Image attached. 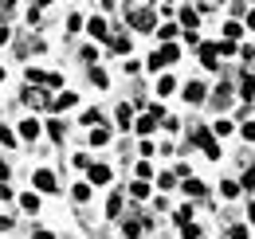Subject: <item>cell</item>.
<instances>
[{
    "mask_svg": "<svg viewBox=\"0 0 255 239\" xmlns=\"http://www.w3.org/2000/svg\"><path fill=\"white\" fill-rule=\"evenodd\" d=\"M126 20L133 31H153L157 28V12L153 8H141V4H133V8H126Z\"/></svg>",
    "mask_w": 255,
    "mask_h": 239,
    "instance_id": "obj_1",
    "label": "cell"
},
{
    "mask_svg": "<svg viewBox=\"0 0 255 239\" xmlns=\"http://www.w3.org/2000/svg\"><path fill=\"white\" fill-rule=\"evenodd\" d=\"M177 59H181V47H177V43H165V47H157V51L149 55V71H161V67H173Z\"/></svg>",
    "mask_w": 255,
    "mask_h": 239,
    "instance_id": "obj_2",
    "label": "cell"
},
{
    "mask_svg": "<svg viewBox=\"0 0 255 239\" xmlns=\"http://www.w3.org/2000/svg\"><path fill=\"white\" fill-rule=\"evenodd\" d=\"M192 145H200V149L208 153L212 161L220 157V145H216V137H212V129H200V125H196V129H192Z\"/></svg>",
    "mask_w": 255,
    "mask_h": 239,
    "instance_id": "obj_3",
    "label": "cell"
},
{
    "mask_svg": "<svg viewBox=\"0 0 255 239\" xmlns=\"http://www.w3.org/2000/svg\"><path fill=\"white\" fill-rule=\"evenodd\" d=\"M28 83H35V87H59V83H63V75H55V71H35V67H28Z\"/></svg>",
    "mask_w": 255,
    "mask_h": 239,
    "instance_id": "obj_4",
    "label": "cell"
},
{
    "mask_svg": "<svg viewBox=\"0 0 255 239\" xmlns=\"http://www.w3.org/2000/svg\"><path fill=\"white\" fill-rule=\"evenodd\" d=\"M32 184L39 188V192H55V188H59V184H55V173H51V169H35V173H32Z\"/></svg>",
    "mask_w": 255,
    "mask_h": 239,
    "instance_id": "obj_5",
    "label": "cell"
},
{
    "mask_svg": "<svg viewBox=\"0 0 255 239\" xmlns=\"http://www.w3.org/2000/svg\"><path fill=\"white\" fill-rule=\"evenodd\" d=\"M20 137H24V141H35V137H39V118H24L20 121Z\"/></svg>",
    "mask_w": 255,
    "mask_h": 239,
    "instance_id": "obj_6",
    "label": "cell"
},
{
    "mask_svg": "<svg viewBox=\"0 0 255 239\" xmlns=\"http://www.w3.org/2000/svg\"><path fill=\"white\" fill-rule=\"evenodd\" d=\"M216 55H220V47H216V43H200V63H204V67H216Z\"/></svg>",
    "mask_w": 255,
    "mask_h": 239,
    "instance_id": "obj_7",
    "label": "cell"
},
{
    "mask_svg": "<svg viewBox=\"0 0 255 239\" xmlns=\"http://www.w3.org/2000/svg\"><path fill=\"white\" fill-rule=\"evenodd\" d=\"M181 188H185V196H192V200H200V196L208 192V188H204V180H196V177H189Z\"/></svg>",
    "mask_w": 255,
    "mask_h": 239,
    "instance_id": "obj_8",
    "label": "cell"
},
{
    "mask_svg": "<svg viewBox=\"0 0 255 239\" xmlns=\"http://www.w3.org/2000/svg\"><path fill=\"white\" fill-rule=\"evenodd\" d=\"M75 102H79V94H75V90H67V94H55V98H51V106H55V110H71Z\"/></svg>",
    "mask_w": 255,
    "mask_h": 239,
    "instance_id": "obj_9",
    "label": "cell"
},
{
    "mask_svg": "<svg viewBox=\"0 0 255 239\" xmlns=\"http://www.w3.org/2000/svg\"><path fill=\"white\" fill-rule=\"evenodd\" d=\"M133 129H137L141 137H149V133L157 129V118H153V114H145V118H137V121H133Z\"/></svg>",
    "mask_w": 255,
    "mask_h": 239,
    "instance_id": "obj_10",
    "label": "cell"
},
{
    "mask_svg": "<svg viewBox=\"0 0 255 239\" xmlns=\"http://www.w3.org/2000/svg\"><path fill=\"white\" fill-rule=\"evenodd\" d=\"M185 98H189V102H204V98H208L204 83H189V87H185Z\"/></svg>",
    "mask_w": 255,
    "mask_h": 239,
    "instance_id": "obj_11",
    "label": "cell"
},
{
    "mask_svg": "<svg viewBox=\"0 0 255 239\" xmlns=\"http://www.w3.org/2000/svg\"><path fill=\"white\" fill-rule=\"evenodd\" d=\"M87 31H91L95 39H110V24H106V20H91V24H87Z\"/></svg>",
    "mask_w": 255,
    "mask_h": 239,
    "instance_id": "obj_12",
    "label": "cell"
},
{
    "mask_svg": "<svg viewBox=\"0 0 255 239\" xmlns=\"http://www.w3.org/2000/svg\"><path fill=\"white\" fill-rule=\"evenodd\" d=\"M106 216H110V220H122V192H114V196L106 200Z\"/></svg>",
    "mask_w": 255,
    "mask_h": 239,
    "instance_id": "obj_13",
    "label": "cell"
},
{
    "mask_svg": "<svg viewBox=\"0 0 255 239\" xmlns=\"http://www.w3.org/2000/svg\"><path fill=\"white\" fill-rule=\"evenodd\" d=\"M129 196L133 200H149V180H133L129 184Z\"/></svg>",
    "mask_w": 255,
    "mask_h": 239,
    "instance_id": "obj_14",
    "label": "cell"
},
{
    "mask_svg": "<svg viewBox=\"0 0 255 239\" xmlns=\"http://www.w3.org/2000/svg\"><path fill=\"white\" fill-rule=\"evenodd\" d=\"M177 31H181L177 24H157V39H161V43H173V39H177Z\"/></svg>",
    "mask_w": 255,
    "mask_h": 239,
    "instance_id": "obj_15",
    "label": "cell"
},
{
    "mask_svg": "<svg viewBox=\"0 0 255 239\" xmlns=\"http://www.w3.org/2000/svg\"><path fill=\"white\" fill-rule=\"evenodd\" d=\"M87 173H91V184H106V180H110V169H106V165H91Z\"/></svg>",
    "mask_w": 255,
    "mask_h": 239,
    "instance_id": "obj_16",
    "label": "cell"
},
{
    "mask_svg": "<svg viewBox=\"0 0 255 239\" xmlns=\"http://www.w3.org/2000/svg\"><path fill=\"white\" fill-rule=\"evenodd\" d=\"M110 51L126 55V51H129V35H122V31H118V35H110Z\"/></svg>",
    "mask_w": 255,
    "mask_h": 239,
    "instance_id": "obj_17",
    "label": "cell"
},
{
    "mask_svg": "<svg viewBox=\"0 0 255 239\" xmlns=\"http://www.w3.org/2000/svg\"><path fill=\"white\" fill-rule=\"evenodd\" d=\"M71 200H75V204H87V200H91V184H75V188H71Z\"/></svg>",
    "mask_w": 255,
    "mask_h": 239,
    "instance_id": "obj_18",
    "label": "cell"
},
{
    "mask_svg": "<svg viewBox=\"0 0 255 239\" xmlns=\"http://www.w3.org/2000/svg\"><path fill=\"white\" fill-rule=\"evenodd\" d=\"M118 125H122V129H129V125H133V106H126V102L118 106Z\"/></svg>",
    "mask_w": 255,
    "mask_h": 239,
    "instance_id": "obj_19",
    "label": "cell"
},
{
    "mask_svg": "<svg viewBox=\"0 0 255 239\" xmlns=\"http://www.w3.org/2000/svg\"><path fill=\"white\" fill-rule=\"evenodd\" d=\"M20 208L24 212H39V196H35V192H24V196H20Z\"/></svg>",
    "mask_w": 255,
    "mask_h": 239,
    "instance_id": "obj_20",
    "label": "cell"
},
{
    "mask_svg": "<svg viewBox=\"0 0 255 239\" xmlns=\"http://www.w3.org/2000/svg\"><path fill=\"white\" fill-rule=\"evenodd\" d=\"M122 236H126V239H141V220H126Z\"/></svg>",
    "mask_w": 255,
    "mask_h": 239,
    "instance_id": "obj_21",
    "label": "cell"
},
{
    "mask_svg": "<svg viewBox=\"0 0 255 239\" xmlns=\"http://www.w3.org/2000/svg\"><path fill=\"white\" fill-rule=\"evenodd\" d=\"M83 125H87V129H98V125H102V114H98V110H83Z\"/></svg>",
    "mask_w": 255,
    "mask_h": 239,
    "instance_id": "obj_22",
    "label": "cell"
},
{
    "mask_svg": "<svg viewBox=\"0 0 255 239\" xmlns=\"http://www.w3.org/2000/svg\"><path fill=\"white\" fill-rule=\"evenodd\" d=\"M24 98H28V102H32V106H51V98H47V94H43V90H28V94H24Z\"/></svg>",
    "mask_w": 255,
    "mask_h": 239,
    "instance_id": "obj_23",
    "label": "cell"
},
{
    "mask_svg": "<svg viewBox=\"0 0 255 239\" xmlns=\"http://www.w3.org/2000/svg\"><path fill=\"white\" fill-rule=\"evenodd\" d=\"M106 141H110V129H106V125L91 129V145H106Z\"/></svg>",
    "mask_w": 255,
    "mask_h": 239,
    "instance_id": "obj_24",
    "label": "cell"
},
{
    "mask_svg": "<svg viewBox=\"0 0 255 239\" xmlns=\"http://www.w3.org/2000/svg\"><path fill=\"white\" fill-rule=\"evenodd\" d=\"M224 35H228V43H232V39H240V35H244V24L228 20V24H224Z\"/></svg>",
    "mask_w": 255,
    "mask_h": 239,
    "instance_id": "obj_25",
    "label": "cell"
},
{
    "mask_svg": "<svg viewBox=\"0 0 255 239\" xmlns=\"http://www.w3.org/2000/svg\"><path fill=\"white\" fill-rule=\"evenodd\" d=\"M173 90H177V83H173L169 75H165V79H157V98H165V94H173Z\"/></svg>",
    "mask_w": 255,
    "mask_h": 239,
    "instance_id": "obj_26",
    "label": "cell"
},
{
    "mask_svg": "<svg viewBox=\"0 0 255 239\" xmlns=\"http://www.w3.org/2000/svg\"><path fill=\"white\" fill-rule=\"evenodd\" d=\"M47 133H51V141H63L67 125H63V121H47Z\"/></svg>",
    "mask_w": 255,
    "mask_h": 239,
    "instance_id": "obj_27",
    "label": "cell"
},
{
    "mask_svg": "<svg viewBox=\"0 0 255 239\" xmlns=\"http://www.w3.org/2000/svg\"><path fill=\"white\" fill-rule=\"evenodd\" d=\"M196 16H200V12H196V8H181V20H185V28H196Z\"/></svg>",
    "mask_w": 255,
    "mask_h": 239,
    "instance_id": "obj_28",
    "label": "cell"
},
{
    "mask_svg": "<svg viewBox=\"0 0 255 239\" xmlns=\"http://www.w3.org/2000/svg\"><path fill=\"white\" fill-rule=\"evenodd\" d=\"M91 83H95L98 90H106V83H110V79H106V71H98V67H91Z\"/></svg>",
    "mask_w": 255,
    "mask_h": 239,
    "instance_id": "obj_29",
    "label": "cell"
},
{
    "mask_svg": "<svg viewBox=\"0 0 255 239\" xmlns=\"http://www.w3.org/2000/svg\"><path fill=\"white\" fill-rule=\"evenodd\" d=\"M220 192L228 196V200H232V196H240V180H224V184H220Z\"/></svg>",
    "mask_w": 255,
    "mask_h": 239,
    "instance_id": "obj_30",
    "label": "cell"
},
{
    "mask_svg": "<svg viewBox=\"0 0 255 239\" xmlns=\"http://www.w3.org/2000/svg\"><path fill=\"white\" fill-rule=\"evenodd\" d=\"M212 133H220V137H224V133H232V121H228V118H216V121H212Z\"/></svg>",
    "mask_w": 255,
    "mask_h": 239,
    "instance_id": "obj_31",
    "label": "cell"
},
{
    "mask_svg": "<svg viewBox=\"0 0 255 239\" xmlns=\"http://www.w3.org/2000/svg\"><path fill=\"white\" fill-rule=\"evenodd\" d=\"M0 145H8V149H12V145H16V133H12V129H8V125H0Z\"/></svg>",
    "mask_w": 255,
    "mask_h": 239,
    "instance_id": "obj_32",
    "label": "cell"
},
{
    "mask_svg": "<svg viewBox=\"0 0 255 239\" xmlns=\"http://www.w3.org/2000/svg\"><path fill=\"white\" fill-rule=\"evenodd\" d=\"M240 184H244L248 192H252V188H255V165H248V169H244V180H240Z\"/></svg>",
    "mask_w": 255,
    "mask_h": 239,
    "instance_id": "obj_33",
    "label": "cell"
},
{
    "mask_svg": "<svg viewBox=\"0 0 255 239\" xmlns=\"http://www.w3.org/2000/svg\"><path fill=\"white\" fill-rule=\"evenodd\" d=\"M240 94L252 102V98H255V79H244V90H240Z\"/></svg>",
    "mask_w": 255,
    "mask_h": 239,
    "instance_id": "obj_34",
    "label": "cell"
},
{
    "mask_svg": "<svg viewBox=\"0 0 255 239\" xmlns=\"http://www.w3.org/2000/svg\"><path fill=\"white\" fill-rule=\"evenodd\" d=\"M157 188H177V177H173V173H165V177H157Z\"/></svg>",
    "mask_w": 255,
    "mask_h": 239,
    "instance_id": "obj_35",
    "label": "cell"
},
{
    "mask_svg": "<svg viewBox=\"0 0 255 239\" xmlns=\"http://www.w3.org/2000/svg\"><path fill=\"white\" fill-rule=\"evenodd\" d=\"M240 133H244L248 141H255V121H244V125H240Z\"/></svg>",
    "mask_w": 255,
    "mask_h": 239,
    "instance_id": "obj_36",
    "label": "cell"
},
{
    "mask_svg": "<svg viewBox=\"0 0 255 239\" xmlns=\"http://www.w3.org/2000/svg\"><path fill=\"white\" fill-rule=\"evenodd\" d=\"M75 169H91V157L87 153H75Z\"/></svg>",
    "mask_w": 255,
    "mask_h": 239,
    "instance_id": "obj_37",
    "label": "cell"
},
{
    "mask_svg": "<svg viewBox=\"0 0 255 239\" xmlns=\"http://www.w3.org/2000/svg\"><path fill=\"white\" fill-rule=\"evenodd\" d=\"M228 236H232V239H248V228H244V224H236V228H232Z\"/></svg>",
    "mask_w": 255,
    "mask_h": 239,
    "instance_id": "obj_38",
    "label": "cell"
},
{
    "mask_svg": "<svg viewBox=\"0 0 255 239\" xmlns=\"http://www.w3.org/2000/svg\"><path fill=\"white\" fill-rule=\"evenodd\" d=\"M181 236H185V239H200V232H196L192 224H185V228H181Z\"/></svg>",
    "mask_w": 255,
    "mask_h": 239,
    "instance_id": "obj_39",
    "label": "cell"
},
{
    "mask_svg": "<svg viewBox=\"0 0 255 239\" xmlns=\"http://www.w3.org/2000/svg\"><path fill=\"white\" fill-rule=\"evenodd\" d=\"M8 39H12V31H8V28H4V24H0V47H4Z\"/></svg>",
    "mask_w": 255,
    "mask_h": 239,
    "instance_id": "obj_40",
    "label": "cell"
},
{
    "mask_svg": "<svg viewBox=\"0 0 255 239\" xmlns=\"http://www.w3.org/2000/svg\"><path fill=\"white\" fill-rule=\"evenodd\" d=\"M32 239H55V232H47V228H43V232H35Z\"/></svg>",
    "mask_w": 255,
    "mask_h": 239,
    "instance_id": "obj_41",
    "label": "cell"
},
{
    "mask_svg": "<svg viewBox=\"0 0 255 239\" xmlns=\"http://www.w3.org/2000/svg\"><path fill=\"white\" fill-rule=\"evenodd\" d=\"M244 28H252V31H255V8H248V24H244Z\"/></svg>",
    "mask_w": 255,
    "mask_h": 239,
    "instance_id": "obj_42",
    "label": "cell"
},
{
    "mask_svg": "<svg viewBox=\"0 0 255 239\" xmlns=\"http://www.w3.org/2000/svg\"><path fill=\"white\" fill-rule=\"evenodd\" d=\"M12 228V216H0V232H8Z\"/></svg>",
    "mask_w": 255,
    "mask_h": 239,
    "instance_id": "obj_43",
    "label": "cell"
},
{
    "mask_svg": "<svg viewBox=\"0 0 255 239\" xmlns=\"http://www.w3.org/2000/svg\"><path fill=\"white\" fill-rule=\"evenodd\" d=\"M248 220H252V224H255V200H252V208H248Z\"/></svg>",
    "mask_w": 255,
    "mask_h": 239,
    "instance_id": "obj_44",
    "label": "cell"
},
{
    "mask_svg": "<svg viewBox=\"0 0 255 239\" xmlns=\"http://www.w3.org/2000/svg\"><path fill=\"white\" fill-rule=\"evenodd\" d=\"M0 79H4V67H0Z\"/></svg>",
    "mask_w": 255,
    "mask_h": 239,
    "instance_id": "obj_45",
    "label": "cell"
}]
</instances>
